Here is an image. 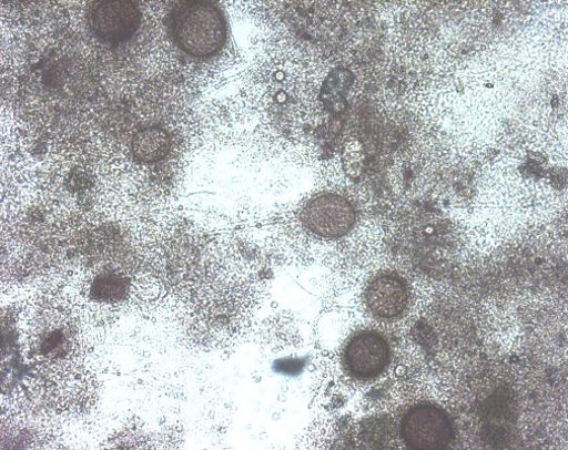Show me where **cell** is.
I'll use <instances>...</instances> for the list:
<instances>
[{
    "mask_svg": "<svg viewBox=\"0 0 568 450\" xmlns=\"http://www.w3.org/2000/svg\"><path fill=\"white\" fill-rule=\"evenodd\" d=\"M168 28L173 43L193 58L219 53L227 40V21L219 4L206 0H183L171 9Z\"/></svg>",
    "mask_w": 568,
    "mask_h": 450,
    "instance_id": "cell-1",
    "label": "cell"
},
{
    "mask_svg": "<svg viewBox=\"0 0 568 450\" xmlns=\"http://www.w3.org/2000/svg\"><path fill=\"white\" fill-rule=\"evenodd\" d=\"M399 434L405 446L413 449H446L455 440V426L446 410L423 402L404 413Z\"/></svg>",
    "mask_w": 568,
    "mask_h": 450,
    "instance_id": "cell-2",
    "label": "cell"
},
{
    "mask_svg": "<svg viewBox=\"0 0 568 450\" xmlns=\"http://www.w3.org/2000/svg\"><path fill=\"white\" fill-rule=\"evenodd\" d=\"M141 21L139 4L130 0H100L91 3L88 10L90 31L98 40L110 44L132 39Z\"/></svg>",
    "mask_w": 568,
    "mask_h": 450,
    "instance_id": "cell-3",
    "label": "cell"
},
{
    "mask_svg": "<svg viewBox=\"0 0 568 450\" xmlns=\"http://www.w3.org/2000/svg\"><path fill=\"white\" fill-rule=\"evenodd\" d=\"M357 214L346 197L326 193L310 200L302 211L305 228L315 236L337 239L352 232Z\"/></svg>",
    "mask_w": 568,
    "mask_h": 450,
    "instance_id": "cell-4",
    "label": "cell"
},
{
    "mask_svg": "<svg viewBox=\"0 0 568 450\" xmlns=\"http://www.w3.org/2000/svg\"><path fill=\"white\" fill-rule=\"evenodd\" d=\"M392 361L388 339L378 331L364 330L353 336L343 350V366L357 381H373L381 377Z\"/></svg>",
    "mask_w": 568,
    "mask_h": 450,
    "instance_id": "cell-5",
    "label": "cell"
},
{
    "mask_svg": "<svg viewBox=\"0 0 568 450\" xmlns=\"http://www.w3.org/2000/svg\"><path fill=\"white\" fill-rule=\"evenodd\" d=\"M409 304V284L396 273L379 274L367 287V308L379 320L399 319L407 311Z\"/></svg>",
    "mask_w": 568,
    "mask_h": 450,
    "instance_id": "cell-6",
    "label": "cell"
},
{
    "mask_svg": "<svg viewBox=\"0 0 568 450\" xmlns=\"http://www.w3.org/2000/svg\"><path fill=\"white\" fill-rule=\"evenodd\" d=\"M172 137L164 126L151 124L136 131L131 141V153L141 164H156L171 153Z\"/></svg>",
    "mask_w": 568,
    "mask_h": 450,
    "instance_id": "cell-7",
    "label": "cell"
},
{
    "mask_svg": "<svg viewBox=\"0 0 568 450\" xmlns=\"http://www.w3.org/2000/svg\"><path fill=\"white\" fill-rule=\"evenodd\" d=\"M349 71L338 69L334 71L326 83H324L323 89L321 91V100L324 104L329 108L332 111L338 112L337 103L344 101V93L352 84V80H349Z\"/></svg>",
    "mask_w": 568,
    "mask_h": 450,
    "instance_id": "cell-8",
    "label": "cell"
},
{
    "mask_svg": "<svg viewBox=\"0 0 568 450\" xmlns=\"http://www.w3.org/2000/svg\"><path fill=\"white\" fill-rule=\"evenodd\" d=\"M126 289L125 279L116 274L101 276L93 286L94 295L104 301H115L124 296Z\"/></svg>",
    "mask_w": 568,
    "mask_h": 450,
    "instance_id": "cell-9",
    "label": "cell"
},
{
    "mask_svg": "<svg viewBox=\"0 0 568 450\" xmlns=\"http://www.w3.org/2000/svg\"><path fill=\"white\" fill-rule=\"evenodd\" d=\"M392 429L390 423L386 422L385 419H375L365 425L363 434L365 436V442H371L373 446H381L387 441L390 436Z\"/></svg>",
    "mask_w": 568,
    "mask_h": 450,
    "instance_id": "cell-10",
    "label": "cell"
},
{
    "mask_svg": "<svg viewBox=\"0 0 568 450\" xmlns=\"http://www.w3.org/2000/svg\"><path fill=\"white\" fill-rule=\"evenodd\" d=\"M278 370L286 372V374H294L296 369H300V362L294 360H281L277 364Z\"/></svg>",
    "mask_w": 568,
    "mask_h": 450,
    "instance_id": "cell-11",
    "label": "cell"
}]
</instances>
